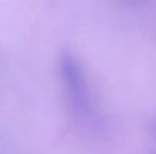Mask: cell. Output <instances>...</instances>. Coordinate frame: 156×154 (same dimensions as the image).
<instances>
[{"instance_id":"obj_1","label":"cell","mask_w":156,"mask_h":154,"mask_svg":"<svg viewBox=\"0 0 156 154\" xmlns=\"http://www.w3.org/2000/svg\"><path fill=\"white\" fill-rule=\"evenodd\" d=\"M58 79L70 118L82 130L99 132L102 113L97 97L82 60L68 49L61 50L58 56Z\"/></svg>"},{"instance_id":"obj_3","label":"cell","mask_w":156,"mask_h":154,"mask_svg":"<svg viewBox=\"0 0 156 154\" xmlns=\"http://www.w3.org/2000/svg\"><path fill=\"white\" fill-rule=\"evenodd\" d=\"M153 154H156V153H153Z\"/></svg>"},{"instance_id":"obj_2","label":"cell","mask_w":156,"mask_h":154,"mask_svg":"<svg viewBox=\"0 0 156 154\" xmlns=\"http://www.w3.org/2000/svg\"><path fill=\"white\" fill-rule=\"evenodd\" d=\"M152 132H153V135H155V138H156V119L153 121V124H152Z\"/></svg>"}]
</instances>
